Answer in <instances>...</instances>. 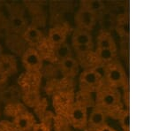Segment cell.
Segmentation results:
<instances>
[{"label":"cell","mask_w":159,"mask_h":131,"mask_svg":"<svg viewBox=\"0 0 159 131\" xmlns=\"http://www.w3.org/2000/svg\"><path fill=\"white\" fill-rule=\"evenodd\" d=\"M120 98L117 89L109 85L97 93V107L102 110H111L117 108L119 106Z\"/></svg>","instance_id":"6da1fadb"},{"label":"cell","mask_w":159,"mask_h":131,"mask_svg":"<svg viewBox=\"0 0 159 131\" xmlns=\"http://www.w3.org/2000/svg\"><path fill=\"white\" fill-rule=\"evenodd\" d=\"M104 74L109 85L113 88L121 87L125 84V71L119 62L112 61L107 64Z\"/></svg>","instance_id":"7a4b0ae2"},{"label":"cell","mask_w":159,"mask_h":131,"mask_svg":"<svg viewBox=\"0 0 159 131\" xmlns=\"http://www.w3.org/2000/svg\"><path fill=\"white\" fill-rule=\"evenodd\" d=\"M97 17V15L94 14L93 12L80 7L79 10L75 13V17H74L77 29H84L90 32V30H92L96 26Z\"/></svg>","instance_id":"3957f363"},{"label":"cell","mask_w":159,"mask_h":131,"mask_svg":"<svg viewBox=\"0 0 159 131\" xmlns=\"http://www.w3.org/2000/svg\"><path fill=\"white\" fill-rule=\"evenodd\" d=\"M23 67L29 72H37L43 67V59L34 48H29L22 55Z\"/></svg>","instance_id":"277c9868"},{"label":"cell","mask_w":159,"mask_h":131,"mask_svg":"<svg viewBox=\"0 0 159 131\" xmlns=\"http://www.w3.org/2000/svg\"><path fill=\"white\" fill-rule=\"evenodd\" d=\"M69 119L76 129H83L88 123V113L84 105L77 103L72 106L69 112Z\"/></svg>","instance_id":"5b68a950"},{"label":"cell","mask_w":159,"mask_h":131,"mask_svg":"<svg viewBox=\"0 0 159 131\" xmlns=\"http://www.w3.org/2000/svg\"><path fill=\"white\" fill-rule=\"evenodd\" d=\"M102 74L98 72L97 69L89 68L85 70L80 74V82L81 85L88 89H93L100 84L102 81Z\"/></svg>","instance_id":"8992f818"},{"label":"cell","mask_w":159,"mask_h":131,"mask_svg":"<svg viewBox=\"0 0 159 131\" xmlns=\"http://www.w3.org/2000/svg\"><path fill=\"white\" fill-rule=\"evenodd\" d=\"M34 117L29 113H21L14 118L13 126L18 131H29L34 125Z\"/></svg>","instance_id":"52a82bcc"},{"label":"cell","mask_w":159,"mask_h":131,"mask_svg":"<svg viewBox=\"0 0 159 131\" xmlns=\"http://www.w3.org/2000/svg\"><path fill=\"white\" fill-rule=\"evenodd\" d=\"M0 72L8 77L17 72V61L14 56L4 54L0 58Z\"/></svg>","instance_id":"ba28073f"},{"label":"cell","mask_w":159,"mask_h":131,"mask_svg":"<svg viewBox=\"0 0 159 131\" xmlns=\"http://www.w3.org/2000/svg\"><path fill=\"white\" fill-rule=\"evenodd\" d=\"M72 44L74 46L93 44L92 35L89 31L84 29H76L73 33Z\"/></svg>","instance_id":"9c48e42d"},{"label":"cell","mask_w":159,"mask_h":131,"mask_svg":"<svg viewBox=\"0 0 159 131\" xmlns=\"http://www.w3.org/2000/svg\"><path fill=\"white\" fill-rule=\"evenodd\" d=\"M105 120H106V116L104 111L97 106L91 112L90 116L88 120V123L91 128L98 129L101 127L105 125Z\"/></svg>","instance_id":"30bf717a"},{"label":"cell","mask_w":159,"mask_h":131,"mask_svg":"<svg viewBox=\"0 0 159 131\" xmlns=\"http://www.w3.org/2000/svg\"><path fill=\"white\" fill-rule=\"evenodd\" d=\"M23 37L31 45H35L38 44L41 41L43 38V35L41 32V30L35 27H28L27 29L24 31Z\"/></svg>","instance_id":"8fae6325"},{"label":"cell","mask_w":159,"mask_h":131,"mask_svg":"<svg viewBox=\"0 0 159 131\" xmlns=\"http://www.w3.org/2000/svg\"><path fill=\"white\" fill-rule=\"evenodd\" d=\"M66 39V32L65 31V29L61 28H53L50 29L48 40L53 47H56L65 43Z\"/></svg>","instance_id":"7c38bea8"},{"label":"cell","mask_w":159,"mask_h":131,"mask_svg":"<svg viewBox=\"0 0 159 131\" xmlns=\"http://www.w3.org/2000/svg\"><path fill=\"white\" fill-rule=\"evenodd\" d=\"M80 7L93 12L97 16L102 11H104L105 5L101 0H83L80 2Z\"/></svg>","instance_id":"4fadbf2b"},{"label":"cell","mask_w":159,"mask_h":131,"mask_svg":"<svg viewBox=\"0 0 159 131\" xmlns=\"http://www.w3.org/2000/svg\"><path fill=\"white\" fill-rule=\"evenodd\" d=\"M59 63H60V67L63 72L67 76H75L78 73V70H79L78 62L73 57L63 59Z\"/></svg>","instance_id":"5bb4252c"},{"label":"cell","mask_w":159,"mask_h":131,"mask_svg":"<svg viewBox=\"0 0 159 131\" xmlns=\"http://www.w3.org/2000/svg\"><path fill=\"white\" fill-rule=\"evenodd\" d=\"M117 56V49H97L96 51V57L103 64L115 61Z\"/></svg>","instance_id":"9a60e30c"},{"label":"cell","mask_w":159,"mask_h":131,"mask_svg":"<svg viewBox=\"0 0 159 131\" xmlns=\"http://www.w3.org/2000/svg\"><path fill=\"white\" fill-rule=\"evenodd\" d=\"M97 49H117L111 33L101 32L97 37Z\"/></svg>","instance_id":"2e32d148"},{"label":"cell","mask_w":159,"mask_h":131,"mask_svg":"<svg viewBox=\"0 0 159 131\" xmlns=\"http://www.w3.org/2000/svg\"><path fill=\"white\" fill-rule=\"evenodd\" d=\"M9 23L11 29L15 32L25 31L27 29V21L20 14H12L11 19L9 20Z\"/></svg>","instance_id":"e0dca14e"},{"label":"cell","mask_w":159,"mask_h":131,"mask_svg":"<svg viewBox=\"0 0 159 131\" xmlns=\"http://www.w3.org/2000/svg\"><path fill=\"white\" fill-rule=\"evenodd\" d=\"M54 54L60 62L63 59L72 57V49L68 44L65 42L61 44L54 47Z\"/></svg>","instance_id":"ac0fdd59"},{"label":"cell","mask_w":159,"mask_h":131,"mask_svg":"<svg viewBox=\"0 0 159 131\" xmlns=\"http://www.w3.org/2000/svg\"><path fill=\"white\" fill-rule=\"evenodd\" d=\"M19 96H20V92L15 88H10L2 92L1 99L4 102H11L12 100L16 99Z\"/></svg>","instance_id":"d6986e66"},{"label":"cell","mask_w":159,"mask_h":131,"mask_svg":"<svg viewBox=\"0 0 159 131\" xmlns=\"http://www.w3.org/2000/svg\"><path fill=\"white\" fill-rule=\"evenodd\" d=\"M74 51L79 55H86L93 51V44H85V45L74 46Z\"/></svg>","instance_id":"ffe728a7"},{"label":"cell","mask_w":159,"mask_h":131,"mask_svg":"<svg viewBox=\"0 0 159 131\" xmlns=\"http://www.w3.org/2000/svg\"><path fill=\"white\" fill-rule=\"evenodd\" d=\"M100 27H101V29H102V32L111 33L114 28V21H100Z\"/></svg>","instance_id":"44dd1931"},{"label":"cell","mask_w":159,"mask_h":131,"mask_svg":"<svg viewBox=\"0 0 159 131\" xmlns=\"http://www.w3.org/2000/svg\"><path fill=\"white\" fill-rule=\"evenodd\" d=\"M120 123L124 130L129 131L130 128V118H129V114L128 113H124L122 117L120 118Z\"/></svg>","instance_id":"7402d4cb"},{"label":"cell","mask_w":159,"mask_h":131,"mask_svg":"<svg viewBox=\"0 0 159 131\" xmlns=\"http://www.w3.org/2000/svg\"><path fill=\"white\" fill-rule=\"evenodd\" d=\"M7 79H8V76L6 74H3L2 72H0V86L6 83Z\"/></svg>","instance_id":"603a6c76"},{"label":"cell","mask_w":159,"mask_h":131,"mask_svg":"<svg viewBox=\"0 0 159 131\" xmlns=\"http://www.w3.org/2000/svg\"><path fill=\"white\" fill-rule=\"evenodd\" d=\"M98 131H114L111 127H109V126H102V127H101L100 129H98Z\"/></svg>","instance_id":"cb8c5ba5"},{"label":"cell","mask_w":159,"mask_h":131,"mask_svg":"<svg viewBox=\"0 0 159 131\" xmlns=\"http://www.w3.org/2000/svg\"><path fill=\"white\" fill-rule=\"evenodd\" d=\"M3 55H4V53H3V48H2V46L0 45V58H2Z\"/></svg>","instance_id":"d4e9b609"}]
</instances>
